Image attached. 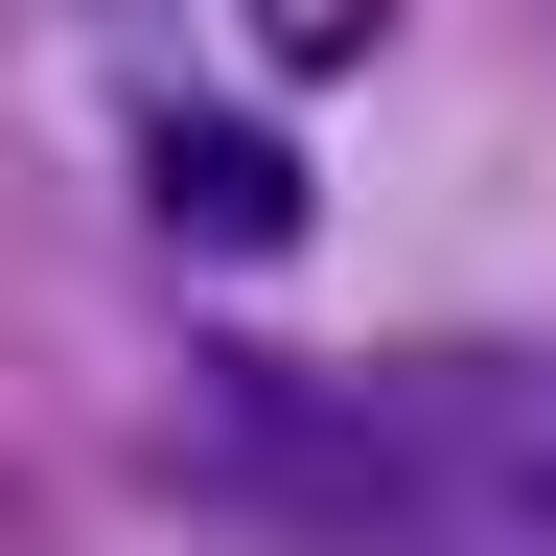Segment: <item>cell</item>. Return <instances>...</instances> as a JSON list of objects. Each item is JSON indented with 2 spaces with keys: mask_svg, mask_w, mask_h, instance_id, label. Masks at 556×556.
Masks as SVG:
<instances>
[{
  "mask_svg": "<svg viewBox=\"0 0 556 556\" xmlns=\"http://www.w3.org/2000/svg\"><path fill=\"white\" fill-rule=\"evenodd\" d=\"M348 417H371L394 510H533V464H556V371L533 348H394V371H348Z\"/></svg>",
  "mask_w": 556,
  "mask_h": 556,
  "instance_id": "cell-1",
  "label": "cell"
},
{
  "mask_svg": "<svg viewBox=\"0 0 556 556\" xmlns=\"http://www.w3.org/2000/svg\"><path fill=\"white\" fill-rule=\"evenodd\" d=\"M208 441H232L255 510H302V533H394V464H371V417H348V371H208Z\"/></svg>",
  "mask_w": 556,
  "mask_h": 556,
  "instance_id": "cell-2",
  "label": "cell"
},
{
  "mask_svg": "<svg viewBox=\"0 0 556 556\" xmlns=\"http://www.w3.org/2000/svg\"><path fill=\"white\" fill-rule=\"evenodd\" d=\"M139 208H163V232L186 255H302V139H278V116H163V139H139Z\"/></svg>",
  "mask_w": 556,
  "mask_h": 556,
  "instance_id": "cell-3",
  "label": "cell"
},
{
  "mask_svg": "<svg viewBox=\"0 0 556 556\" xmlns=\"http://www.w3.org/2000/svg\"><path fill=\"white\" fill-rule=\"evenodd\" d=\"M255 24H302V47H348V24H371V0H255Z\"/></svg>",
  "mask_w": 556,
  "mask_h": 556,
  "instance_id": "cell-4",
  "label": "cell"
},
{
  "mask_svg": "<svg viewBox=\"0 0 556 556\" xmlns=\"http://www.w3.org/2000/svg\"><path fill=\"white\" fill-rule=\"evenodd\" d=\"M533 510H556V464H533Z\"/></svg>",
  "mask_w": 556,
  "mask_h": 556,
  "instance_id": "cell-5",
  "label": "cell"
}]
</instances>
